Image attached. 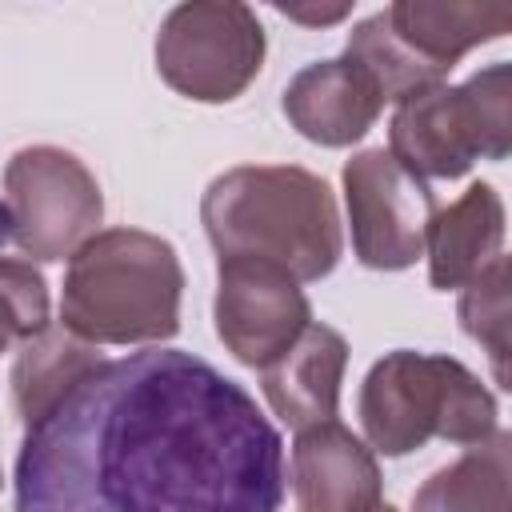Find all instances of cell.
<instances>
[{
	"instance_id": "2",
	"label": "cell",
	"mask_w": 512,
	"mask_h": 512,
	"mask_svg": "<svg viewBox=\"0 0 512 512\" xmlns=\"http://www.w3.org/2000/svg\"><path fill=\"white\" fill-rule=\"evenodd\" d=\"M200 224L216 256H256L296 284L324 280L344 252L332 188L296 164H236L200 200Z\"/></svg>"
},
{
	"instance_id": "9",
	"label": "cell",
	"mask_w": 512,
	"mask_h": 512,
	"mask_svg": "<svg viewBox=\"0 0 512 512\" xmlns=\"http://www.w3.org/2000/svg\"><path fill=\"white\" fill-rule=\"evenodd\" d=\"M212 320L240 364L264 368L312 324V304L284 268L256 256H220Z\"/></svg>"
},
{
	"instance_id": "6",
	"label": "cell",
	"mask_w": 512,
	"mask_h": 512,
	"mask_svg": "<svg viewBox=\"0 0 512 512\" xmlns=\"http://www.w3.org/2000/svg\"><path fill=\"white\" fill-rule=\"evenodd\" d=\"M264 48V28L248 4L188 0L160 20L156 72L196 104H228L260 76Z\"/></svg>"
},
{
	"instance_id": "5",
	"label": "cell",
	"mask_w": 512,
	"mask_h": 512,
	"mask_svg": "<svg viewBox=\"0 0 512 512\" xmlns=\"http://www.w3.org/2000/svg\"><path fill=\"white\" fill-rule=\"evenodd\" d=\"M388 152L420 180H456L512 152V68L488 64L464 84H432L396 104Z\"/></svg>"
},
{
	"instance_id": "15",
	"label": "cell",
	"mask_w": 512,
	"mask_h": 512,
	"mask_svg": "<svg viewBox=\"0 0 512 512\" xmlns=\"http://www.w3.org/2000/svg\"><path fill=\"white\" fill-rule=\"evenodd\" d=\"M412 512H512V436L496 432L436 468L412 492Z\"/></svg>"
},
{
	"instance_id": "17",
	"label": "cell",
	"mask_w": 512,
	"mask_h": 512,
	"mask_svg": "<svg viewBox=\"0 0 512 512\" xmlns=\"http://www.w3.org/2000/svg\"><path fill=\"white\" fill-rule=\"evenodd\" d=\"M508 256H496L476 280L460 288V328L488 352L492 376L500 388H508Z\"/></svg>"
},
{
	"instance_id": "16",
	"label": "cell",
	"mask_w": 512,
	"mask_h": 512,
	"mask_svg": "<svg viewBox=\"0 0 512 512\" xmlns=\"http://www.w3.org/2000/svg\"><path fill=\"white\" fill-rule=\"evenodd\" d=\"M104 356L96 344L72 336L64 324H44L36 336L20 340L16 360H12V404L16 416L36 424L64 392H72Z\"/></svg>"
},
{
	"instance_id": "10",
	"label": "cell",
	"mask_w": 512,
	"mask_h": 512,
	"mask_svg": "<svg viewBox=\"0 0 512 512\" xmlns=\"http://www.w3.org/2000/svg\"><path fill=\"white\" fill-rule=\"evenodd\" d=\"M292 492L300 512H376V452L340 420L300 428L292 444Z\"/></svg>"
},
{
	"instance_id": "8",
	"label": "cell",
	"mask_w": 512,
	"mask_h": 512,
	"mask_svg": "<svg viewBox=\"0 0 512 512\" xmlns=\"http://www.w3.org/2000/svg\"><path fill=\"white\" fill-rule=\"evenodd\" d=\"M352 252L364 268L400 272L424 256V236L436 216L428 180L412 176L388 148H364L340 172Z\"/></svg>"
},
{
	"instance_id": "19",
	"label": "cell",
	"mask_w": 512,
	"mask_h": 512,
	"mask_svg": "<svg viewBox=\"0 0 512 512\" xmlns=\"http://www.w3.org/2000/svg\"><path fill=\"white\" fill-rule=\"evenodd\" d=\"M276 12L288 16V20H300V24H336V20H344L352 8H348V4H332V8H288V4H276Z\"/></svg>"
},
{
	"instance_id": "21",
	"label": "cell",
	"mask_w": 512,
	"mask_h": 512,
	"mask_svg": "<svg viewBox=\"0 0 512 512\" xmlns=\"http://www.w3.org/2000/svg\"><path fill=\"white\" fill-rule=\"evenodd\" d=\"M376 512H396V508H392V504H380V508H376Z\"/></svg>"
},
{
	"instance_id": "11",
	"label": "cell",
	"mask_w": 512,
	"mask_h": 512,
	"mask_svg": "<svg viewBox=\"0 0 512 512\" xmlns=\"http://www.w3.org/2000/svg\"><path fill=\"white\" fill-rule=\"evenodd\" d=\"M280 108L304 140L320 148H348L380 120L384 96L356 60L332 56L300 68L288 80Z\"/></svg>"
},
{
	"instance_id": "20",
	"label": "cell",
	"mask_w": 512,
	"mask_h": 512,
	"mask_svg": "<svg viewBox=\"0 0 512 512\" xmlns=\"http://www.w3.org/2000/svg\"><path fill=\"white\" fill-rule=\"evenodd\" d=\"M8 344H20V336H16V328H12V320L0 312V352H8Z\"/></svg>"
},
{
	"instance_id": "7",
	"label": "cell",
	"mask_w": 512,
	"mask_h": 512,
	"mask_svg": "<svg viewBox=\"0 0 512 512\" xmlns=\"http://www.w3.org/2000/svg\"><path fill=\"white\" fill-rule=\"evenodd\" d=\"M4 212L8 240L28 260L52 264L100 232L104 192L76 152L32 144L4 164Z\"/></svg>"
},
{
	"instance_id": "1",
	"label": "cell",
	"mask_w": 512,
	"mask_h": 512,
	"mask_svg": "<svg viewBox=\"0 0 512 512\" xmlns=\"http://www.w3.org/2000/svg\"><path fill=\"white\" fill-rule=\"evenodd\" d=\"M16 512H280L284 440L208 360H100L16 452Z\"/></svg>"
},
{
	"instance_id": "14",
	"label": "cell",
	"mask_w": 512,
	"mask_h": 512,
	"mask_svg": "<svg viewBox=\"0 0 512 512\" xmlns=\"http://www.w3.org/2000/svg\"><path fill=\"white\" fill-rule=\"evenodd\" d=\"M428 284L436 292H460L496 256H504V200L492 184L476 180L448 208H436L428 236Z\"/></svg>"
},
{
	"instance_id": "13",
	"label": "cell",
	"mask_w": 512,
	"mask_h": 512,
	"mask_svg": "<svg viewBox=\"0 0 512 512\" xmlns=\"http://www.w3.org/2000/svg\"><path fill=\"white\" fill-rule=\"evenodd\" d=\"M348 368V340L312 320L272 364L260 368V392L288 428H312L336 420L340 384Z\"/></svg>"
},
{
	"instance_id": "3",
	"label": "cell",
	"mask_w": 512,
	"mask_h": 512,
	"mask_svg": "<svg viewBox=\"0 0 512 512\" xmlns=\"http://www.w3.org/2000/svg\"><path fill=\"white\" fill-rule=\"evenodd\" d=\"M184 268L144 228H104L68 256L60 324L88 344H164L180 332Z\"/></svg>"
},
{
	"instance_id": "4",
	"label": "cell",
	"mask_w": 512,
	"mask_h": 512,
	"mask_svg": "<svg viewBox=\"0 0 512 512\" xmlns=\"http://www.w3.org/2000/svg\"><path fill=\"white\" fill-rule=\"evenodd\" d=\"M364 444L380 456H408L428 440L460 448L484 444L500 432L496 396L452 356L396 348L384 352L360 384Z\"/></svg>"
},
{
	"instance_id": "18",
	"label": "cell",
	"mask_w": 512,
	"mask_h": 512,
	"mask_svg": "<svg viewBox=\"0 0 512 512\" xmlns=\"http://www.w3.org/2000/svg\"><path fill=\"white\" fill-rule=\"evenodd\" d=\"M0 312L12 320L20 340H28L44 324H52L48 320V312H52L48 284H44L40 268H32V260L0 256Z\"/></svg>"
},
{
	"instance_id": "12",
	"label": "cell",
	"mask_w": 512,
	"mask_h": 512,
	"mask_svg": "<svg viewBox=\"0 0 512 512\" xmlns=\"http://www.w3.org/2000/svg\"><path fill=\"white\" fill-rule=\"evenodd\" d=\"M388 32L400 52L424 72L428 84L444 76L480 44L512 28L508 4H456V0H396L384 8Z\"/></svg>"
},
{
	"instance_id": "22",
	"label": "cell",
	"mask_w": 512,
	"mask_h": 512,
	"mask_svg": "<svg viewBox=\"0 0 512 512\" xmlns=\"http://www.w3.org/2000/svg\"><path fill=\"white\" fill-rule=\"evenodd\" d=\"M0 484H4V480H0Z\"/></svg>"
}]
</instances>
